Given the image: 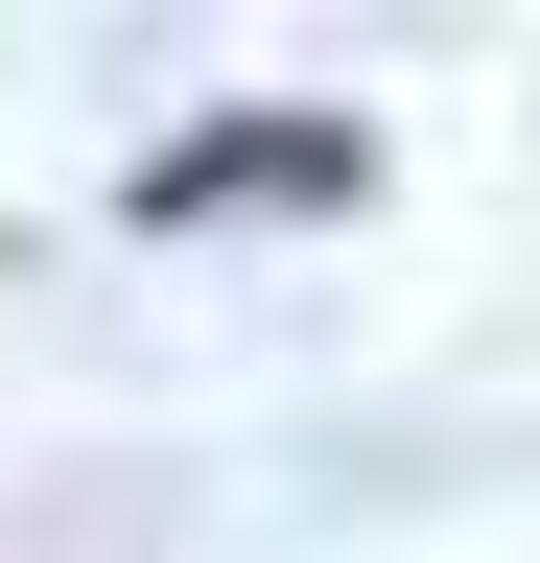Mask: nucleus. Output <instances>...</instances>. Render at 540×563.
Here are the masks:
<instances>
[{
  "instance_id": "1",
  "label": "nucleus",
  "mask_w": 540,
  "mask_h": 563,
  "mask_svg": "<svg viewBox=\"0 0 540 563\" xmlns=\"http://www.w3.org/2000/svg\"><path fill=\"white\" fill-rule=\"evenodd\" d=\"M353 188H376L353 118H188L165 165H142V235H212V211H353Z\"/></svg>"
}]
</instances>
